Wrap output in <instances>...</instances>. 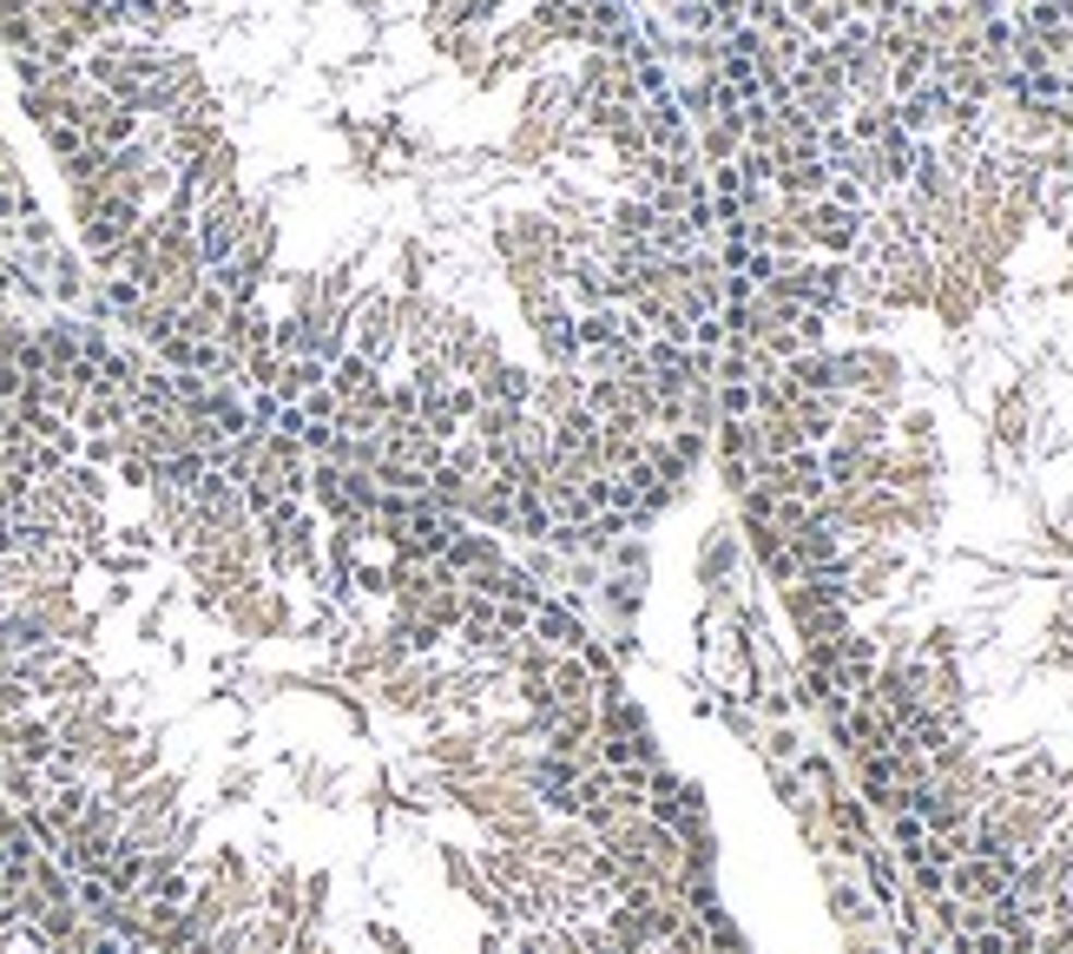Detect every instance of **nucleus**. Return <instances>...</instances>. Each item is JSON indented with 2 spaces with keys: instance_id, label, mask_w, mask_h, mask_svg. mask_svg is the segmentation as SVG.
I'll return each mask as SVG.
<instances>
[{
  "instance_id": "nucleus-1",
  "label": "nucleus",
  "mask_w": 1073,
  "mask_h": 954,
  "mask_svg": "<svg viewBox=\"0 0 1073 954\" xmlns=\"http://www.w3.org/2000/svg\"><path fill=\"white\" fill-rule=\"evenodd\" d=\"M587 685H593V672H587L580 659H554V665H547V691H554V704H587V698H593Z\"/></svg>"
},
{
  "instance_id": "nucleus-2",
  "label": "nucleus",
  "mask_w": 1073,
  "mask_h": 954,
  "mask_svg": "<svg viewBox=\"0 0 1073 954\" xmlns=\"http://www.w3.org/2000/svg\"><path fill=\"white\" fill-rule=\"evenodd\" d=\"M533 626H541V645H554V652H580V645H587L580 619L560 613V606H541V613H533Z\"/></svg>"
},
{
  "instance_id": "nucleus-3",
  "label": "nucleus",
  "mask_w": 1073,
  "mask_h": 954,
  "mask_svg": "<svg viewBox=\"0 0 1073 954\" xmlns=\"http://www.w3.org/2000/svg\"><path fill=\"white\" fill-rule=\"evenodd\" d=\"M422 613H429V626H435V632H442V626H455V619H461V613H468V600H461V593H455V587H448V593H429V606H422Z\"/></svg>"
},
{
  "instance_id": "nucleus-4",
  "label": "nucleus",
  "mask_w": 1073,
  "mask_h": 954,
  "mask_svg": "<svg viewBox=\"0 0 1073 954\" xmlns=\"http://www.w3.org/2000/svg\"><path fill=\"white\" fill-rule=\"evenodd\" d=\"M383 698H389V704H402V711H415V704H422V672L389 678V685H383Z\"/></svg>"
},
{
  "instance_id": "nucleus-5",
  "label": "nucleus",
  "mask_w": 1073,
  "mask_h": 954,
  "mask_svg": "<svg viewBox=\"0 0 1073 954\" xmlns=\"http://www.w3.org/2000/svg\"><path fill=\"white\" fill-rule=\"evenodd\" d=\"M270 915H277V921L297 915V875H277V882H270Z\"/></svg>"
},
{
  "instance_id": "nucleus-6",
  "label": "nucleus",
  "mask_w": 1073,
  "mask_h": 954,
  "mask_svg": "<svg viewBox=\"0 0 1073 954\" xmlns=\"http://www.w3.org/2000/svg\"><path fill=\"white\" fill-rule=\"evenodd\" d=\"M435 757H442V763H474V750H468V737H448V744H442Z\"/></svg>"
}]
</instances>
